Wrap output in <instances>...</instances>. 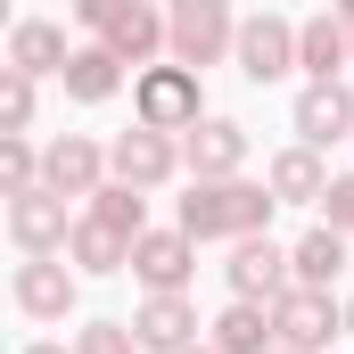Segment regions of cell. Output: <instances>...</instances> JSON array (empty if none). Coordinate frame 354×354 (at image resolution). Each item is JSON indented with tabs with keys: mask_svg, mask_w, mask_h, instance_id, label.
<instances>
[{
	"mask_svg": "<svg viewBox=\"0 0 354 354\" xmlns=\"http://www.w3.org/2000/svg\"><path fill=\"white\" fill-rule=\"evenodd\" d=\"M272 206H280V198H272L264 181H189V198H181V223H174V231H189L198 248H206V239L248 248V239H264Z\"/></svg>",
	"mask_w": 354,
	"mask_h": 354,
	"instance_id": "1",
	"label": "cell"
},
{
	"mask_svg": "<svg viewBox=\"0 0 354 354\" xmlns=\"http://www.w3.org/2000/svg\"><path fill=\"white\" fill-rule=\"evenodd\" d=\"M75 17L99 33V50H115V58L140 66V75L157 66V50H174V17L149 8V0H75Z\"/></svg>",
	"mask_w": 354,
	"mask_h": 354,
	"instance_id": "2",
	"label": "cell"
},
{
	"mask_svg": "<svg viewBox=\"0 0 354 354\" xmlns=\"http://www.w3.org/2000/svg\"><path fill=\"white\" fill-rule=\"evenodd\" d=\"M132 124H149V132H165V140H189L198 124H206V91H198V75L189 66H149V75H132Z\"/></svg>",
	"mask_w": 354,
	"mask_h": 354,
	"instance_id": "3",
	"label": "cell"
},
{
	"mask_svg": "<svg viewBox=\"0 0 354 354\" xmlns=\"http://www.w3.org/2000/svg\"><path fill=\"white\" fill-rule=\"evenodd\" d=\"M165 17H174V50H165L174 66H189V75H198V66L239 58V17H231L223 0H174Z\"/></svg>",
	"mask_w": 354,
	"mask_h": 354,
	"instance_id": "4",
	"label": "cell"
},
{
	"mask_svg": "<svg viewBox=\"0 0 354 354\" xmlns=\"http://www.w3.org/2000/svg\"><path fill=\"white\" fill-rule=\"evenodd\" d=\"M272 338L288 354H322L330 338H346V305L322 297V288H288V297L272 305Z\"/></svg>",
	"mask_w": 354,
	"mask_h": 354,
	"instance_id": "5",
	"label": "cell"
},
{
	"mask_svg": "<svg viewBox=\"0 0 354 354\" xmlns=\"http://www.w3.org/2000/svg\"><path fill=\"white\" fill-rule=\"evenodd\" d=\"M107 174L124 181V189H165V181L181 174V140H165V132H149V124H132V132H115V149H107Z\"/></svg>",
	"mask_w": 354,
	"mask_h": 354,
	"instance_id": "6",
	"label": "cell"
},
{
	"mask_svg": "<svg viewBox=\"0 0 354 354\" xmlns=\"http://www.w3.org/2000/svg\"><path fill=\"white\" fill-rule=\"evenodd\" d=\"M223 280H231V297H239V305H280V297L297 288V264H288V248H272V239H248V248H231Z\"/></svg>",
	"mask_w": 354,
	"mask_h": 354,
	"instance_id": "7",
	"label": "cell"
},
{
	"mask_svg": "<svg viewBox=\"0 0 354 354\" xmlns=\"http://www.w3.org/2000/svg\"><path fill=\"white\" fill-rule=\"evenodd\" d=\"M41 189H58V198H99V189H107V149L83 140V132H58V140L41 149Z\"/></svg>",
	"mask_w": 354,
	"mask_h": 354,
	"instance_id": "8",
	"label": "cell"
},
{
	"mask_svg": "<svg viewBox=\"0 0 354 354\" xmlns=\"http://www.w3.org/2000/svg\"><path fill=\"white\" fill-rule=\"evenodd\" d=\"M239 75L248 83H280V75H297V25L288 17H239Z\"/></svg>",
	"mask_w": 354,
	"mask_h": 354,
	"instance_id": "9",
	"label": "cell"
},
{
	"mask_svg": "<svg viewBox=\"0 0 354 354\" xmlns=\"http://www.w3.org/2000/svg\"><path fill=\"white\" fill-rule=\"evenodd\" d=\"M8 239H17L25 256H66V239H75L66 198H58V189H25V198H8Z\"/></svg>",
	"mask_w": 354,
	"mask_h": 354,
	"instance_id": "10",
	"label": "cell"
},
{
	"mask_svg": "<svg viewBox=\"0 0 354 354\" xmlns=\"http://www.w3.org/2000/svg\"><path fill=\"white\" fill-rule=\"evenodd\" d=\"M181 165H189V181H239V165H248V124L206 115V124L181 140Z\"/></svg>",
	"mask_w": 354,
	"mask_h": 354,
	"instance_id": "11",
	"label": "cell"
},
{
	"mask_svg": "<svg viewBox=\"0 0 354 354\" xmlns=\"http://www.w3.org/2000/svg\"><path fill=\"white\" fill-rule=\"evenodd\" d=\"M132 272H140L149 297H181L189 272H198V239H189V231H149V239L132 248Z\"/></svg>",
	"mask_w": 354,
	"mask_h": 354,
	"instance_id": "12",
	"label": "cell"
},
{
	"mask_svg": "<svg viewBox=\"0 0 354 354\" xmlns=\"http://www.w3.org/2000/svg\"><path fill=\"white\" fill-rule=\"evenodd\" d=\"M330 140H354V91L305 83L297 91V149H330Z\"/></svg>",
	"mask_w": 354,
	"mask_h": 354,
	"instance_id": "13",
	"label": "cell"
},
{
	"mask_svg": "<svg viewBox=\"0 0 354 354\" xmlns=\"http://www.w3.org/2000/svg\"><path fill=\"white\" fill-rule=\"evenodd\" d=\"M17 313H33V322H66L75 313V272H66V256H25L17 264Z\"/></svg>",
	"mask_w": 354,
	"mask_h": 354,
	"instance_id": "14",
	"label": "cell"
},
{
	"mask_svg": "<svg viewBox=\"0 0 354 354\" xmlns=\"http://www.w3.org/2000/svg\"><path fill=\"white\" fill-rule=\"evenodd\" d=\"M297 66L313 75V83H338L354 66V33H346V17H297Z\"/></svg>",
	"mask_w": 354,
	"mask_h": 354,
	"instance_id": "15",
	"label": "cell"
},
{
	"mask_svg": "<svg viewBox=\"0 0 354 354\" xmlns=\"http://www.w3.org/2000/svg\"><path fill=\"white\" fill-rule=\"evenodd\" d=\"M132 338H140L149 354H189L198 346V305H189V297H140Z\"/></svg>",
	"mask_w": 354,
	"mask_h": 354,
	"instance_id": "16",
	"label": "cell"
},
{
	"mask_svg": "<svg viewBox=\"0 0 354 354\" xmlns=\"http://www.w3.org/2000/svg\"><path fill=\"white\" fill-rule=\"evenodd\" d=\"M8 66H17V75H58V83H66V66H75V50H66V25H50V17H25V25L8 33Z\"/></svg>",
	"mask_w": 354,
	"mask_h": 354,
	"instance_id": "17",
	"label": "cell"
},
{
	"mask_svg": "<svg viewBox=\"0 0 354 354\" xmlns=\"http://www.w3.org/2000/svg\"><path fill=\"white\" fill-rule=\"evenodd\" d=\"M206 346H214V354H272V346H280V338H272V305H239V297H231V305L214 313Z\"/></svg>",
	"mask_w": 354,
	"mask_h": 354,
	"instance_id": "18",
	"label": "cell"
},
{
	"mask_svg": "<svg viewBox=\"0 0 354 354\" xmlns=\"http://www.w3.org/2000/svg\"><path fill=\"white\" fill-rule=\"evenodd\" d=\"M264 189L280 198V206H322V198H330V174H322L313 149H280L272 174H264Z\"/></svg>",
	"mask_w": 354,
	"mask_h": 354,
	"instance_id": "19",
	"label": "cell"
},
{
	"mask_svg": "<svg viewBox=\"0 0 354 354\" xmlns=\"http://www.w3.org/2000/svg\"><path fill=\"white\" fill-rule=\"evenodd\" d=\"M288 264H297V288H322V297H330V280L346 272V239H338L330 223H313V231L288 248Z\"/></svg>",
	"mask_w": 354,
	"mask_h": 354,
	"instance_id": "20",
	"label": "cell"
},
{
	"mask_svg": "<svg viewBox=\"0 0 354 354\" xmlns=\"http://www.w3.org/2000/svg\"><path fill=\"white\" fill-rule=\"evenodd\" d=\"M124 91V58L115 50H75V66H66V99H83V107H99V99H115Z\"/></svg>",
	"mask_w": 354,
	"mask_h": 354,
	"instance_id": "21",
	"label": "cell"
},
{
	"mask_svg": "<svg viewBox=\"0 0 354 354\" xmlns=\"http://www.w3.org/2000/svg\"><path fill=\"white\" fill-rule=\"evenodd\" d=\"M66 264L75 272H124L132 264V239H115V231H107V223H75V239H66Z\"/></svg>",
	"mask_w": 354,
	"mask_h": 354,
	"instance_id": "22",
	"label": "cell"
},
{
	"mask_svg": "<svg viewBox=\"0 0 354 354\" xmlns=\"http://www.w3.org/2000/svg\"><path fill=\"white\" fill-rule=\"evenodd\" d=\"M91 223H107L115 239H132V248H140V239H149V198H140V189H124V181H107V189L91 198Z\"/></svg>",
	"mask_w": 354,
	"mask_h": 354,
	"instance_id": "23",
	"label": "cell"
},
{
	"mask_svg": "<svg viewBox=\"0 0 354 354\" xmlns=\"http://www.w3.org/2000/svg\"><path fill=\"white\" fill-rule=\"evenodd\" d=\"M25 124H33V75L0 66V140H25Z\"/></svg>",
	"mask_w": 354,
	"mask_h": 354,
	"instance_id": "24",
	"label": "cell"
},
{
	"mask_svg": "<svg viewBox=\"0 0 354 354\" xmlns=\"http://www.w3.org/2000/svg\"><path fill=\"white\" fill-rule=\"evenodd\" d=\"M0 189H8V198L41 189V149H33V140H0Z\"/></svg>",
	"mask_w": 354,
	"mask_h": 354,
	"instance_id": "25",
	"label": "cell"
},
{
	"mask_svg": "<svg viewBox=\"0 0 354 354\" xmlns=\"http://www.w3.org/2000/svg\"><path fill=\"white\" fill-rule=\"evenodd\" d=\"M140 338H132V322H91V330H75V354H132Z\"/></svg>",
	"mask_w": 354,
	"mask_h": 354,
	"instance_id": "26",
	"label": "cell"
},
{
	"mask_svg": "<svg viewBox=\"0 0 354 354\" xmlns=\"http://www.w3.org/2000/svg\"><path fill=\"white\" fill-rule=\"evenodd\" d=\"M322 223H330L338 239H354V174L330 181V198H322Z\"/></svg>",
	"mask_w": 354,
	"mask_h": 354,
	"instance_id": "27",
	"label": "cell"
},
{
	"mask_svg": "<svg viewBox=\"0 0 354 354\" xmlns=\"http://www.w3.org/2000/svg\"><path fill=\"white\" fill-rule=\"evenodd\" d=\"M25 354H75V346H25Z\"/></svg>",
	"mask_w": 354,
	"mask_h": 354,
	"instance_id": "28",
	"label": "cell"
},
{
	"mask_svg": "<svg viewBox=\"0 0 354 354\" xmlns=\"http://www.w3.org/2000/svg\"><path fill=\"white\" fill-rule=\"evenodd\" d=\"M338 17H346V33H354V0H346V8H338Z\"/></svg>",
	"mask_w": 354,
	"mask_h": 354,
	"instance_id": "29",
	"label": "cell"
},
{
	"mask_svg": "<svg viewBox=\"0 0 354 354\" xmlns=\"http://www.w3.org/2000/svg\"><path fill=\"white\" fill-rule=\"evenodd\" d=\"M189 354H214V346H206V338H198V346H189Z\"/></svg>",
	"mask_w": 354,
	"mask_h": 354,
	"instance_id": "30",
	"label": "cell"
},
{
	"mask_svg": "<svg viewBox=\"0 0 354 354\" xmlns=\"http://www.w3.org/2000/svg\"><path fill=\"white\" fill-rule=\"evenodd\" d=\"M346 338H354V305H346Z\"/></svg>",
	"mask_w": 354,
	"mask_h": 354,
	"instance_id": "31",
	"label": "cell"
},
{
	"mask_svg": "<svg viewBox=\"0 0 354 354\" xmlns=\"http://www.w3.org/2000/svg\"><path fill=\"white\" fill-rule=\"evenodd\" d=\"M272 354H288V346H272Z\"/></svg>",
	"mask_w": 354,
	"mask_h": 354,
	"instance_id": "32",
	"label": "cell"
}]
</instances>
